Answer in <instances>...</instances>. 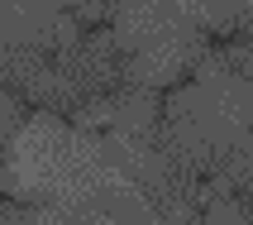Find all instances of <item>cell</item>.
<instances>
[{
  "mask_svg": "<svg viewBox=\"0 0 253 225\" xmlns=\"http://www.w3.org/2000/svg\"><path fill=\"white\" fill-rule=\"evenodd\" d=\"M186 5L206 34H244L249 24V0H186Z\"/></svg>",
  "mask_w": 253,
  "mask_h": 225,
  "instance_id": "obj_5",
  "label": "cell"
},
{
  "mask_svg": "<svg viewBox=\"0 0 253 225\" xmlns=\"http://www.w3.org/2000/svg\"><path fill=\"white\" fill-rule=\"evenodd\" d=\"M0 177H5L10 201L48 206L82 225L100 211V197L115 182V168H105L96 134H82L62 115L29 111L5 149Z\"/></svg>",
  "mask_w": 253,
  "mask_h": 225,
  "instance_id": "obj_1",
  "label": "cell"
},
{
  "mask_svg": "<svg viewBox=\"0 0 253 225\" xmlns=\"http://www.w3.org/2000/svg\"><path fill=\"white\" fill-rule=\"evenodd\" d=\"M201 225H249V201L244 197H211L206 192Z\"/></svg>",
  "mask_w": 253,
  "mask_h": 225,
  "instance_id": "obj_6",
  "label": "cell"
},
{
  "mask_svg": "<svg viewBox=\"0 0 253 225\" xmlns=\"http://www.w3.org/2000/svg\"><path fill=\"white\" fill-rule=\"evenodd\" d=\"M82 34V24L62 10V0H0V43L57 53Z\"/></svg>",
  "mask_w": 253,
  "mask_h": 225,
  "instance_id": "obj_4",
  "label": "cell"
},
{
  "mask_svg": "<svg viewBox=\"0 0 253 225\" xmlns=\"http://www.w3.org/2000/svg\"><path fill=\"white\" fill-rule=\"evenodd\" d=\"M105 24L120 48L125 86H177L211 53V34L196 24L186 0H120Z\"/></svg>",
  "mask_w": 253,
  "mask_h": 225,
  "instance_id": "obj_3",
  "label": "cell"
},
{
  "mask_svg": "<svg viewBox=\"0 0 253 225\" xmlns=\"http://www.w3.org/2000/svg\"><path fill=\"white\" fill-rule=\"evenodd\" d=\"M0 225H34V211L5 197V201H0Z\"/></svg>",
  "mask_w": 253,
  "mask_h": 225,
  "instance_id": "obj_8",
  "label": "cell"
},
{
  "mask_svg": "<svg viewBox=\"0 0 253 225\" xmlns=\"http://www.w3.org/2000/svg\"><path fill=\"white\" fill-rule=\"evenodd\" d=\"M19 125H24V101H14V96L0 91V163H5V149H10Z\"/></svg>",
  "mask_w": 253,
  "mask_h": 225,
  "instance_id": "obj_7",
  "label": "cell"
},
{
  "mask_svg": "<svg viewBox=\"0 0 253 225\" xmlns=\"http://www.w3.org/2000/svg\"><path fill=\"white\" fill-rule=\"evenodd\" d=\"M0 192H5V177H0Z\"/></svg>",
  "mask_w": 253,
  "mask_h": 225,
  "instance_id": "obj_9",
  "label": "cell"
},
{
  "mask_svg": "<svg viewBox=\"0 0 253 225\" xmlns=\"http://www.w3.org/2000/svg\"><path fill=\"white\" fill-rule=\"evenodd\" d=\"M249 125H253V86L249 77H234L215 48L196 62V77L163 101V139L201 182L220 154L249 144Z\"/></svg>",
  "mask_w": 253,
  "mask_h": 225,
  "instance_id": "obj_2",
  "label": "cell"
}]
</instances>
